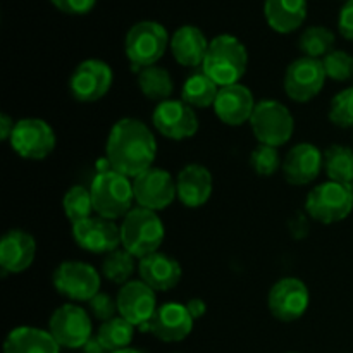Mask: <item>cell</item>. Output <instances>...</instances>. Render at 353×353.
<instances>
[{
    "label": "cell",
    "instance_id": "35",
    "mask_svg": "<svg viewBox=\"0 0 353 353\" xmlns=\"http://www.w3.org/2000/svg\"><path fill=\"white\" fill-rule=\"evenodd\" d=\"M250 165L259 176H271L283 164L279 161V154L276 147L259 143V147H255L254 152L250 154Z\"/></svg>",
    "mask_w": 353,
    "mask_h": 353
},
{
    "label": "cell",
    "instance_id": "32",
    "mask_svg": "<svg viewBox=\"0 0 353 353\" xmlns=\"http://www.w3.org/2000/svg\"><path fill=\"white\" fill-rule=\"evenodd\" d=\"M62 209H64L65 217L71 221L72 224L79 223L83 219H88L92 217L93 209V200H92V192L86 190L85 186H72L65 192L64 200H62Z\"/></svg>",
    "mask_w": 353,
    "mask_h": 353
},
{
    "label": "cell",
    "instance_id": "9",
    "mask_svg": "<svg viewBox=\"0 0 353 353\" xmlns=\"http://www.w3.org/2000/svg\"><path fill=\"white\" fill-rule=\"evenodd\" d=\"M9 141L17 155L40 161L50 155L55 148V133L43 119L28 117L17 121Z\"/></svg>",
    "mask_w": 353,
    "mask_h": 353
},
{
    "label": "cell",
    "instance_id": "7",
    "mask_svg": "<svg viewBox=\"0 0 353 353\" xmlns=\"http://www.w3.org/2000/svg\"><path fill=\"white\" fill-rule=\"evenodd\" d=\"M305 210L317 223H340L352 214L353 195L347 185L326 181L307 195Z\"/></svg>",
    "mask_w": 353,
    "mask_h": 353
},
{
    "label": "cell",
    "instance_id": "40",
    "mask_svg": "<svg viewBox=\"0 0 353 353\" xmlns=\"http://www.w3.org/2000/svg\"><path fill=\"white\" fill-rule=\"evenodd\" d=\"M14 126H16V124L12 123V119H10L7 114H0V138H2V140H10Z\"/></svg>",
    "mask_w": 353,
    "mask_h": 353
},
{
    "label": "cell",
    "instance_id": "5",
    "mask_svg": "<svg viewBox=\"0 0 353 353\" xmlns=\"http://www.w3.org/2000/svg\"><path fill=\"white\" fill-rule=\"evenodd\" d=\"M169 45L168 30L157 21H140L130 28L124 50L134 68H150L164 55Z\"/></svg>",
    "mask_w": 353,
    "mask_h": 353
},
{
    "label": "cell",
    "instance_id": "44",
    "mask_svg": "<svg viewBox=\"0 0 353 353\" xmlns=\"http://www.w3.org/2000/svg\"><path fill=\"white\" fill-rule=\"evenodd\" d=\"M347 186H348V190H350V193L353 195V181L350 183V185H347Z\"/></svg>",
    "mask_w": 353,
    "mask_h": 353
},
{
    "label": "cell",
    "instance_id": "4",
    "mask_svg": "<svg viewBox=\"0 0 353 353\" xmlns=\"http://www.w3.org/2000/svg\"><path fill=\"white\" fill-rule=\"evenodd\" d=\"M90 192L97 216L110 221L126 216L134 202L133 181L110 168L95 176Z\"/></svg>",
    "mask_w": 353,
    "mask_h": 353
},
{
    "label": "cell",
    "instance_id": "42",
    "mask_svg": "<svg viewBox=\"0 0 353 353\" xmlns=\"http://www.w3.org/2000/svg\"><path fill=\"white\" fill-rule=\"evenodd\" d=\"M83 350H85V353H107L105 348L100 345V341L97 340V338H92V340L83 347Z\"/></svg>",
    "mask_w": 353,
    "mask_h": 353
},
{
    "label": "cell",
    "instance_id": "36",
    "mask_svg": "<svg viewBox=\"0 0 353 353\" xmlns=\"http://www.w3.org/2000/svg\"><path fill=\"white\" fill-rule=\"evenodd\" d=\"M330 119L340 128L353 126V86L334 97L330 107Z\"/></svg>",
    "mask_w": 353,
    "mask_h": 353
},
{
    "label": "cell",
    "instance_id": "45",
    "mask_svg": "<svg viewBox=\"0 0 353 353\" xmlns=\"http://www.w3.org/2000/svg\"><path fill=\"white\" fill-rule=\"evenodd\" d=\"M345 2H348V0H345Z\"/></svg>",
    "mask_w": 353,
    "mask_h": 353
},
{
    "label": "cell",
    "instance_id": "23",
    "mask_svg": "<svg viewBox=\"0 0 353 353\" xmlns=\"http://www.w3.org/2000/svg\"><path fill=\"white\" fill-rule=\"evenodd\" d=\"M138 271H140L141 281L150 286L154 292L172 290L181 279V265L172 257L159 254V252L141 259Z\"/></svg>",
    "mask_w": 353,
    "mask_h": 353
},
{
    "label": "cell",
    "instance_id": "20",
    "mask_svg": "<svg viewBox=\"0 0 353 353\" xmlns=\"http://www.w3.org/2000/svg\"><path fill=\"white\" fill-rule=\"evenodd\" d=\"M281 168L288 183L295 186L309 185L324 168V155L312 143H300L286 154Z\"/></svg>",
    "mask_w": 353,
    "mask_h": 353
},
{
    "label": "cell",
    "instance_id": "25",
    "mask_svg": "<svg viewBox=\"0 0 353 353\" xmlns=\"http://www.w3.org/2000/svg\"><path fill=\"white\" fill-rule=\"evenodd\" d=\"M264 16L269 26L286 34L299 30L307 17V0H265Z\"/></svg>",
    "mask_w": 353,
    "mask_h": 353
},
{
    "label": "cell",
    "instance_id": "38",
    "mask_svg": "<svg viewBox=\"0 0 353 353\" xmlns=\"http://www.w3.org/2000/svg\"><path fill=\"white\" fill-rule=\"evenodd\" d=\"M50 2L61 12L71 14V16H83L95 7L97 0H50Z\"/></svg>",
    "mask_w": 353,
    "mask_h": 353
},
{
    "label": "cell",
    "instance_id": "13",
    "mask_svg": "<svg viewBox=\"0 0 353 353\" xmlns=\"http://www.w3.org/2000/svg\"><path fill=\"white\" fill-rule=\"evenodd\" d=\"M112 69L99 59L83 61L69 79V90L79 102H97L112 86Z\"/></svg>",
    "mask_w": 353,
    "mask_h": 353
},
{
    "label": "cell",
    "instance_id": "19",
    "mask_svg": "<svg viewBox=\"0 0 353 353\" xmlns=\"http://www.w3.org/2000/svg\"><path fill=\"white\" fill-rule=\"evenodd\" d=\"M255 105L257 103L254 102L250 90L236 83L219 90L214 102V112L228 126H241L252 119Z\"/></svg>",
    "mask_w": 353,
    "mask_h": 353
},
{
    "label": "cell",
    "instance_id": "18",
    "mask_svg": "<svg viewBox=\"0 0 353 353\" xmlns=\"http://www.w3.org/2000/svg\"><path fill=\"white\" fill-rule=\"evenodd\" d=\"M193 317L186 305L179 303H164L157 309L150 321L143 326V330L150 331L157 340L165 343L181 341L192 333Z\"/></svg>",
    "mask_w": 353,
    "mask_h": 353
},
{
    "label": "cell",
    "instance_id": "41",
    "mask_svg": "<svg viewBox=\"0 0 353 353\" xmlns=\"http://www.w3.org/2000/svg\"><path fill=\"white\" fill-rule=\"evenodd\" d=\"M186 309L190 310V314H192L193 319H196V317L203 316V312H205V303L202 302V300H190L188 305H186Z\"/></svg>",
    "mask_w": 353,
    "mask_h": 353
},
{
    "label": "cell",
    "instance_id": "15",
    "mask_svg": "<svg viewBox=\"0 0 353 353\" xmlns=\"http://www.w3.org/2000/svg\"><path fill=\"white\" fill-rule=\"evenodd\" d=\"M155 130L169 140H186L199 131V119L192 107L183 100H165L154 110Z\"/></svg>",
    "mask_w": 353,
    "mask_h": 353
},
{
    "label": "cell",
    "instance_id": "27",
    "mask_svg": "<svg viewBox=\"0 0 353 353\" xmlns=\"http://www.w3.org/2000/svg\"><path fill=\"white\" fill-rule=\"evenodd\" d=\"M138 86H140L141 93L148 100L161 103L169 100V97L172 95V90H174L171 74L164 68H161V65H150V68L140 69Z\"/></svg>",
    "mask_w": 353,
    "mask_h": 353
},
{
    "label": "cell",
    "instance_id": "43",
    "mask_svg": "<svg viewBox=\"0 0 353 353\" xmlns=\"http://www.w3.org/2000/svg\"><path fill=\"white\" fill-rule=\"evenodd\" d=\"M112 353H141V352L131 350V348H126V350H119V352H112Z\"/></svg>",
    "mask_w": 353,
    "mask_h": 353
},
{
    "label": "cell",
    "instance_id": "34",
    "mask_svg": "<svg viewBox=\"0 0 353 353\" xmlns=\"http://www.w3.org/2000/svg\"><path fill=\"white\" fill-rule=\"evenodd\" d=\"M327 78L334 81H348L353 78V57L348 52L333 50L323 59Z\"/></svg>",
    "mask_w": 353,
    "mask_h": 353
},
{
    "label": "cell",
    "instance_id": "10",
    "mask_svg": "<svg viewBox=\"0 0 353 353\" xmlns=\"http://www.w3.org/2000/svg\"><path fill=\"white\" fill-rule=\"evenodd\" d=\"M54 286L61 295L76 302H90L100 290V276L92 265L65 261L55 269Z\"/></svg>",
    "mask_w": 353,
    "mask_h": 353
},
{
    "label": "cell",
    "instance_id": "11",
    "mask_svg": "<svg viewBox=\"0 0 353 353\" xmlns=\"http://www.w3.org/2000/svg\"><path fill=\"white\" fill-rule=\"evenodd\" d=\"M321 59L300 57L288 65L285 74V92L295 102H309L319 95L326 81Z\"/></svg>",
    "mask_w": 353,
    "mask_h": 353
},
{
    "label": "cell",
    "instance_id": "26",
    "mask_svg": "<svg viewBox=\"0 0 353 353\" xmlns=\"http://www.w3.org/2000/svg\"><path fill=\"white\" fill-rule=\"evenodd\" d=\"M59 343L48 331L38 327H16L3 343V353H59Z\"/></svg>",
    "mask_w": 353,
    "mask_h": 353
},
{
    "label": "cell",
    "instance_id": "12",
    "mask_svg": "<svg viewBox=\"0 0 353 353\" xmlns=\"http://www.w3.org/2000/svg\"><path fill=\"white\" fill-rule=\"evenodd\" d=\"M134 202L148 210L165 209L174 202L178 190L172 176L164 169L150 168L133 179Z\"/></svg>",
    "mask_w": 353,
    "mask_h": 353
},
{
    "label": "cell",
    "instance_id": "2",
    "mask_svg": "<svg viewBox=\"0 0 353 353\" xmlns=\"http://www.w3.org/2000/svg\"><path fill=\"white\" fill-rule=\"evenodd\" d=\"M248 65V52L233 34H219L209 43L202 71L219 88L236 85L243 78Z\"/></svg>",
    "mask_w": 353,
    "mask_h": 353
},
{
    "label": "cell",
    "instance_id": "22",
    "mask_svg": "<svg viewBox=\"0 0 353 353\" xmlns=\"http://www.w3.org/2000/svg\"><path fill=\"white\" fill-rule=\"evenodd\" d=\"M176 190L183 205L202 207L212 193V174L200 164L185 165L176 178Z\"/></svg>",
    "mask_w": 353,
    "mask_h": 353
},
{
    "label": "cell",
    "instance_id": "33",
    "mask_svg": "<svg viewBox=\"0 0 353 353\" xmlns=\"http://www.w3.org/2000/svg\"><path fill=\"white\" fill-rule=\"evenodd\" d=\"M102 272L109 281L116 285H126L134 272V257L128 250H114L105 255L102 262Z\"/></svg>",
    "mask_w": 353,
    "mask_h": 353
},
{
    "label": "cell",
    "instance_id": "16",
    "mask_svg": "<svg viewBox=\"0 0 353 353\" xmlns=\"http://www.w3.org/2000/svg\"><path fill=\"white\" fill-rule=\"evenodd\" d=\"M72 236L83 250L110 254L121 245V226L105 217H88L72 224Z\"/></svg>",
    "mask_w": 353,
    "mask_h": 353
},
{
    "label": "cell",
    "instance_id": "31",
    "mask_svg": "<svg viewBox=\"0 0 353 353\" xmlns=\"http://www.w3.org/2000/svg\"><path fill=\"white\" fill-rule=\"evenodd\" d=\"M299 47L305 57L323 61L327 54L333 52L334 33L326 26H310L300 37Z\"/></svg>",
    "mask_w": 353,
    "mask_h": 353
},
{
    "label": "cell",
    "instance_id": "39",
    "mask_svg": "<svg viewBox=\"0 0 353 353\" xmlns=\"http://www.w3.org/2000/svg\"><path fill=\"white\" fill-rule=\"evenodd\" d=\"M338 30H340L341 37L353 41V0H348L341 7L340 17H338Z\"/></svg>",
    "mask_w": 353,
    "mask_h": 353
},
{
    "label": "cell",
    "instance_id": "8",
    "mask_svg": "<svg viewBox=\"0 0 353 353\" xmlns=\"http://www.w3.org/2000/svg\"><path fill=\"white\" fill-rule=\"evenodd\" d=\"M48 333L54 336L59 347L83 348L92 340V319L85 309L65 303L52 314Z\"/></svg>",
    "mask_w": 353,
    "mask_h": 353
},
{
    "label": "cell",
    "instance_id": "21",
    "mask_svg": "<svg viewBox=\"0 0 353 353\" xmlns=\"http://www.w3.org/2000/svg\"><path fill=\"white\" fill-rule=\"evenodd\" d=\"M37 243L30 233L12 230L3 234L0 241V265L3 272H23L33 264Z\"/></svg>",
    "mask_w": 353,
    "mask_h": 353
},
{
    "label": "cell",
    "instance_id": "37",
    "mask_svg": "<svg viewBox=\"0 0 353 353\" xmlns=\"http://www.w3.org/2000/svg\"><path fill=\"white\" fill-rule=\"evenodd\" d=\"M90 309H92V314L100 321H110L112 317H116L117 310V300H112L105 293H97L92 300H90Z\"/></svg>",
    "mask_w": 353,
    "mask_h": 353
},
{
    "label": "cell",
    "instance_id": "24",
    "mask_svg": "<svg viewBox=\"0 0 353 353\" xmlns=\"http://www.w3.org/2000/svg\"><path fill=\"white\" fill-rule=\"evenodd\" d=\"M209 43L202 30L192 24L181 26L171 38V50L176 62L186 68H196L203 64Z\"/></svg>",
    "mask_w": 353,
    "mask_h": 353
},
{
    "label": "cell",
    "instance_id": "6",
    "mask_svg": "<svg viewBox=\"0 0 353 353\" xmlns=\"http://www.w3.org/2000/svg\"><path fill=\"white\" fill-rule=\"evenodd\" d=\"M250 126L259 143L276 148L288 143L295 130L292 112L276 100H264L255 105Z\"/></svg>",
    "mask_w": 353,
    "mask_h": 353
},
{
    "label": "cell",
    "instance_id": "17",
    "mask_svg": "<svg viewBox=\"0 0 353 353\" xmlns=\"http://www.w3.org/2000/svg\"><path fill=\"white\" fill-rule=\"evenodd\" d=\"M117 310L133 326L143 327L157 312L155 292L143 281H130L117 293Z\"/></svg>",
    "mask_w": 353,
    "mask_h": 353
},
{
    "label": "cell",
    "instance_id": "29",
    "mask_svg": "<svg viewBox=\"0 0 353 353\" xmlns=\"http://www.w3.org/2000/svg\"><path fill=\"white\" fill-rule=\"evenodd\" d=\"M324 171L330 181L350 185L353 181V150L343 145H333L324 152Z\"/></svg>",
    "mask_w": 353,
    "mask_h": 353
},
{
    "label": "cell",
    "instance_id": "3",
    "mask_svg": "<svg viewBox=\"0 0 353 353\" xmlns=\"http://www.w3.org/2000/svg\"><path fill=\"white\" fill-rule=\"evenodd\" d=\"M164 224L154 210L134 207L121 224V245L133 257L145 259L157 254L164 241Z\"/></svg>",
    "mask_w": 353,
    "mask_h": 353
},
{
    "label": "cell",
    "instance_id": "14",
    "mask_svg": "<svg viewBox=\"0 0 353 353\" xmlns=\"http://www.w3.org/2000/svg\"><path fill=\"white\" fill-rule=\"evenodd\" d=\"M309 288L296 278L279 279L269 292V310L272 317L283 323H293L305 314L309 307Z\"/></svg>",
    "mask_w": 353,
    "mask_h": 353
},
{
    "label": "cell",
    "instance_id": "28",
    "mask_svg": "<svg viewBox=\"0 0 353 353\" xmlns=\"http://www.w3.org/2000/svg\"><path fill=\"white\" fill-rule=\"evenodd\" d=\"M219 90V86L205 72H196V74L190 76L183 85V102L188 103L190 107H199V109L214 105Z\"/></svg>",
    "mask_w": 353,
    "mask_h": 353
},
{
    "label": "cell",
    "instance_id": "30",
    "mask_svg": "<svg viewBox=\"0 0 353 353\" xmlns=\"http://www.w3.org/2000/svg\"><path fill=\"white\" fill-rule=\"evenodd\" d=\"M134 326L128 323L123 317H112L110 321L100 326L99 333H97V340L100 341L107 353L126 350L130 347L131 340H133Z\"/></svg>",
    "mask_w": 353,
    "mask_h": 353
},
{
    "label": "cell",
    "instance_id": "1",
    "mask_svg": "<svg viewBox=\"0 0 353 353\" xmlns=\"http://www.w3.org/2000/svg\"><path fill=\"white\" fill-rule=\"evenodd\" d=\"M157 154V141L150 128L138 119L117 121L105 145V159L110 169L137 178L152 168Z\"/></svg>",
    "mask_w": 353,
    "mask_h": 353
}]
</instances>
